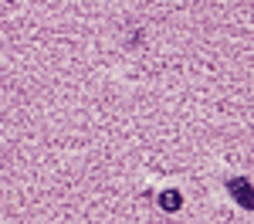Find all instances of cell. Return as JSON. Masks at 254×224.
Instances as JSON below:
<instances>
[{
  "label": "cell",
  "instance_id": "cell-1",
  "mask_svg": "<svg viewBox=\"0 0 254 224\" xmlns=\"http://www.w3.org/2000/svg\"><path fill=\"white\" fill-rule=\"evenodd\" d=\"M227 190L234 194V201L241 204V207H248V211H254V187L248 180H241V177H234V180L227 183Z\"/></svg>",
  "mask_w": 254,
  "mask_h": 224
},
{
  "label": "cell",
  "instance_id": "cell-2",
  "mask_svg": "<svg viewBox=\"0 0 254 224\" xmlns=\"http://www.w3.org/2000/svg\"><path fill=\"white\" fill-rule=\"evenodd\" d=\"M159 204H163V211H180V204H183V197H180L176 190H166V194L159 197Z\"/></svg>",
  "mask_w": 254,
  "mask_h": 224
}]
</instances>
